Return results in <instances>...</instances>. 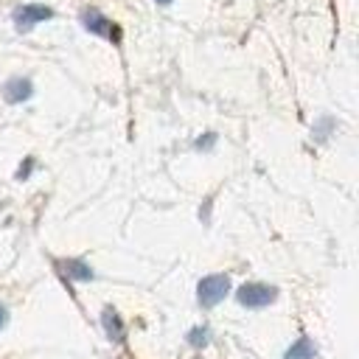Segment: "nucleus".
<instances>
[{
  "mask_svg": "<svg viewBox=\"0 0 359 359\" xmlns=\"http://www.w3.org/2000/svg\"><path fill=\"white\" fill-rule=\"evenodd\" d=\"M81 25H84L90 34H95V36H104V39H112V42L121 39V28H118L115 22H109L98 8H84V11H81Z\"/></svg>",
  "mask_w": 359,
  "mask_h": 359,
  "instance_id": "obj_3",
  "label": "nucleus"
},
{
  "mask_svg": "<svg viewBox=\"0 0 359 359\" xmlns=\"http://www.w3.org/2000/svg\"><path fill=\"white\" fill-rule=\"evenodd\" d=\"M236 297L247 309H264V306H269L278 297V289L275 286H266V283H244L236 292Z\"/></svg>",
  "mask_w": 359,
  "mask_h": 359,
  "instance_id": "obj_2",
  "label": "nucleus"
},
{
  "mask_svg": "<svg viewBox=\"0 0 359 359\" xmlns=\"http://www.w3.org/2000/svg\"><path fill=\"white\" fill-rule=\"evenodd\" d=\"M283 359H314V342L311 339H297V342H292V348L286 351V356Z\"/></svg>",
  "mask_w": 359,
  "mask_h": 359,
  "instance_id": "obj_6",
  "label": "nucleus"
},
{
  "mask_svg": "<svg viewBox=\"0 0 359 359\" xmlns=\"http://www.w3.org/2000/svg\"><path fill=\"white\" fill-rule=\"evenodd\" d=\"M11 17H14V25H17L20 31H28V28H34L36 22L50 20V17H53V8L39 6V3H28V6H17Z\"/></svg>",
  "mask_w": 359,
  "mask_h": 359,
  "instance_id": "obj_4",
  "label": "nucleus"
},
{
  "mask_svg": "<svg viewBox=\"0 0 359 359\" xmlns=\"http://www.w3.org/2000/svg\"><path fill=\"white\" fill-rule=\"evenodd\" d=\"M104 328H107V334L112 339H123V325H121V320H118V314L112 309L104 311Z\"/></svg>",
  "mask_w": 359,
  "mask_h": 359,
  "instance_id": "obj_8",
  "label": "nucleus"
},
{
  "mask_svg": "<svg viewBox=\"0 0 359 359\" xmlns=\"http://www.w3.org/2000/svg\"><path fill=\"white\" fill-rule=\"evenodd\" d=\"M62 266H65V272H67V278H73V280H90V278H93V269H90L87 264H81V261H76V258H70V261H65Z\"/></svg>",
  "mask_w": 359,
  "mask_h": 359,
  "instance_id": "obj_7",
  "label": "nucleus"
},
{
  "mask_svg": "<svg viewBox=\"0 0 359 359\" xmlns=\"http://www.w3.org/2000/svg\"><path fill=\"white\" fill-rule=\"evenodd\" d=\"M157 3H160V6H168V3H171V0H157Z\"/></svg>",
  "mask_w": 359,
  "mask_h": 359,
  "instance_id": "obj_12",
  "label": "nucleus"
},
{
  "mask_svg": "<svg viewBox=\"0 0 359 359\" xmlns=\"http://www.w3.org/2000/svg\"><path fill=\"white\" fill-rule=\"evenodd\" d=\"M6 320H8V311H6V306H3V303H0V328H3V325H6Z\"/></svg>",
  "mask_w": 359,
  "mask_h": 359,
  "instance_id": "obj_11",
  "label": "nucleus"
},
{
  "mask_svg": "<svg viewBox=\"0 0 359 359\" xmlns=\"http://www.w3.org/2000/svg\"><path fill=\"white\" fill-rule=\"evenodd\" d=\"M3 95H6L8 104H20V101H25V98L31 95V81H28V79H11V81H6Z\"/></svg>",
  "mask_w": 359,
  "mask_h": 359,
  "instance_id": "obj_5",
  "label": "nucleus"
},
{
  "mask_svg": "<svg viewBox=\"0 0 359 359\" xmlns=\"http://www.w3.org/2000/svg\"><path fill=\"white\" fill-rule=\"evenodd\" d=\"M208 337H210V331L202 325V328H194L191 334H188V339H191V345H205L208 342Z\"/></svg>",
  "mask_w": 359,
  "mask_h": 359,
  "instance_id": "obj_9",
  "label": "nucleus"
},
{
  "mask_svg": "<svg viewBox=\"0 0 359 359\" xmlns=\"http://www.w3.org/2000/svg\"><path fill=\"white\" fill-rule=\"evenodd\" d=\"M28 168H31V160H25V165L17 171V177H20V180H22V177H28Z\"/></svg>",
  "mask_w": 359,
  "mask_h": 359,
  "instance_id": "obj_10",
  "label": "nucleus"
},
{
  "mask_svg": "<svg viewBox=\"0 0 359 359\" xmlns=\"http://www.w3.org/2000/svg\"><path fill=\"white\" fill-rule=\"evenodd\" d=\"M227 292H230V278H227V275H208V278H202L199 286H196L199 306H205V309H213L219 300H224Z\"/></svg>",
  "mask_w": 359,
  "mask_h": 359,
  "instance_id": "obj_1",
  "label": "nucleus"
}]
</instances>
